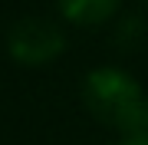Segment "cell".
I'll return each mask as SVG.
<instances>
[{
  "mask_svg": "<svg viewBox=\"0 0 148 145\" xmlns=\"http://www.w3.org/2000/svg\"><path fill=\"white\" fill-rule=\"evenodd\" d=\"M142 96H145L142 82L122 66H95L82 79V102L99 122L112 125V129L122 119V112Z\"/></svg>",
  "mask_w": 148,
  "mask_h": 145,
  "instance_id": "obj_1",
  "label": "cell"
},
{
  "mask_svg": "<svg viewBox=\"0 0 148 145\" xmlns=\"http://www.w3.org/2000/svg\"><path fill=\"white\" fill-rule=\"evenodd\" d=\"M66 49V36L46 16H23L7 33V53L20 66H46Z\"/></svg>",
  "mask_w": 148,
  "mask_h": 145,
  "instance_id": "obj_2",
  "label": "cell"
},
{
  "mask_svg": "<svg viewBox=\"0 0 148 145\" xmlns=\"http://www.w3.org/2000/svg\"><path fill=\"white\" fill-rule=\"evenodd\" d=\"M56 7L63 20L76 23V27H99L119 13L122 0H56Z\"/></svg>",
  "mask_w": 148,
  "mask_h": 145,
  "instance_id": "obj_3",
  "label": "cell"
},
{
  "mask_svg": "<svg viewBox=\"0 0 148 145\" xmlns=\"http://www.w3.org/2000/svg\"><path fill=\"white\" fill-rule=\"evenodd\" d=\"M115 132L122 139H145L148 142V96L135 99L115 122Z\"/></svg>",
  "mask_w": 148,
  "mask_h": 145,
  "instance_id": "obj_4",
  "label": "cell"
},
{
  "mask_svg": "<svg viewBox=\"0 0 148 145\" xmlns=\"http://www.w3.org/2000/svg\"><path fill=\"white\" fill-rule=\"evenodd\" d=\"M115 145H148V142L145 139H119Z\"/></svg>",
  "mask_w": 148,
  "mask_h": 145,
  "instance_id": "obj_5",
  "label": "cell"
},
{
  "mask_svg": "<svg viewBox=\"0 0 148 145\" xmlns=\"http://www.w3.org/2000/svg\"><path fill=\"white\" fill-rule=\"evenodd\" d=\"M145 3H148V0H145Z\"/></svg>",
  "mask_w": 148,
  "mask_h": 145,
  "instance_id": "obj_6",
  "label": "cell"
}]
</instances>
